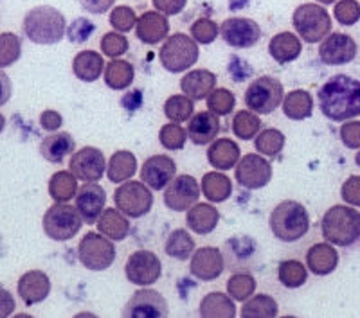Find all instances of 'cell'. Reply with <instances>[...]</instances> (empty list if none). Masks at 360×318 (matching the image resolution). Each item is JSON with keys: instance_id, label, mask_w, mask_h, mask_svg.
Returning <instances> with one entry per match:
<instances>
[{"instance_id": "cell-1", "label": "cell", "mask_w": 360, "mask_h": 318, "mask_svg": "<svg viewBox=\"0 0 360 318\" xmlns=\"http://www.w3.org/2000/svg\"><path fill=\"white\" fill-rule=\"evenodd\" d=\"M321 114L335 123H344L360 115V81L359 79L337 74L319 88Z\"/></svg>"}, {"instance_id": "cell-2", "label": "cell", "mask_w": 360, "mask_h": 318, "mask_svg": "<svg viewBox=\"0 0 360 318\" xmlns=\"http://www.w3.org/2000/svg\"><path fill=\"white\" fill-rule=\"evenodd\" d=\"M24 34L38 45H54L67 33V20L53 6H37L24 17Z\"/></svg>"}, {"instance_id": "cell-3", "label": "cell", "mask_w": 360, "mask_h": 318, "mask_svg": "<svg viewBox=\"0 0 360 318\" xmlns=\"http://www.w3.org/2000/svg\"><path fill=\"white\" fill-rule=\"evenodd\" d=\"M270 230L283 243H294L310 230V214L303 204L285 200L278 204L270 214Z\"/></svg>"}, {"instance_id": "cell-4", "label": "cell", "mask_w": 360, "mask_h": 318, "mask_svg": "<svg viewBox=\"0 0 360 318\" xmlns=\"http://www.w3.org/2000/svg\"><path fill=\"white\" fill-rule=\"evenodd\" d=\"M321 232L332 245H353L360 237V212L349 205H333L324 212Z\"/></svg>"}, {"instance_id": "cell-5", "label": "cell", "mask_w": 360, "mask_h": 318, "mask_svg": "<svg viewBox=\"0 0 360 318\" xmlns=\"http://www.w3.org/2000/svg\"><path fill=\"white\" fill-rule=\"evenodd\" d=\"M200 51L197 41L184 33H176L164 41L162 49L159 53L160 65L168 72L176 74L191 69L198 62Z\"/></svg>"}, {"instance_id": "cell-6", "label": "cell", "mask_w": 360, "mask_h": 318, "mask_svg": "<svg viewBox=\"0 0 360 318\" xmlns=\"http://www.w3.org/2000/svg\"><path fill=\"white\" fill-rule=\"evenodd\" d=\"M292 24L307 44H319L332 33V18L319 4L299 6L294 11Z\"/></svg>"}, {"instance_id": "cell-7", "label": "cell", "mask_w": 360, "mask_h": 318, "mask_svg": "<svg viewBox=\"0 0 360 318\" xmlns=\"http://www.w3.org/2000/svg\"><path fill=\"white\" fill-rule=\"evenodd\" d=\"M83 218L78 208L69 204H54L45 211L41 227L53 241H69L82 230Z\"/></svg>"}, {"instance_id": "cell-8", "label": "cell", "mask_w": 360, "mask_h": 318, "mask_svg": "<svg viewBox=\"0 0 360 318\" xmlns=\"http://www.w3.org/2000/svg\"><path fill=\"white\" fill-rule=\"evenodd\" d=\"M79 263L90 272H103L115 261V246L101 232H86L78 245Z\"/></svg>"}, {"instance_id": "cell-9", "label": "cell", "mask_w": 360, "mask_h": 318, "mask_svg": "<svg viewBox=\"0 0 360 318\" xmlns=\"http://www.w3.org/2000/svg\"><path fill=\"white\" fill-rule=\"evenodd\" d=\"M283 99H285V90H283L281 81L272 76L254 79L249 88L245 90V105L254 114H272L274 110H278Z\"/></svg>"}, {"instance_id": "cell-10", "label": "cell", "mask_w": 360, "mask_h": 318, "mask_svg": "<svg viewBox=\"0 0 360 318\" xmlns=\"http://www.w3.org/2000/svg\"><path fill=\"white\" fill-rule=\"evenodd\" d=\"M115 207L130 218H143L152 211L153 194L143 180L141 182H124L114 192Z\"/></svg>"}, {"instance_id": "cell-11", "label": "cell", "mask_w": 360, "mask_h": 318, "mask_svg": "<svg viewBox=\"0 0 360 318\" xmlns=\"http://www.w3.org/2000/svg\"><path fill=\"white\" fill-rule=\"evenodd\" d=\"M124 274L131 284L152 286L160 279L162 265H160L159 257L150 250H137L128 257Z\"/></svg>"}, {"instance_id": "cell-12", "label": "cell", "mask_w": 360, "mask_h": 318, "mask_svg": "<svg viewBox=\"0 0 360 318\" xmlns=\"http://www.w3.org/2000/svg\"><path fill=\"white\" fill-rule=\"evenodd\" d=\"M234 176L243 189L256 191V189L265 187L272 180V166L258 153H249L236 164V175Z\"/></svg>"}, {"instance_id": "cell-13", "label": "cell", "mask_w": 360, "mask_h": 318, "mask_svg": "<svg viewBox=\"0 0 360 318\" xmlns=\"http://www.w3.org/2000/svg\"><path fill=\"white\" fill-rule=\"evenodd\" d=\"M224 41L234 49H250L262 40V27L250 18L233 17L220 25Z\"/></svg>"}, {"instance_id": "cell-14", "label": "cell", "mask_w": 360, "mask_h": 318, "mask_svg": "<svg viewBox=\"0 0 360 318\" xmlns=\"http://www.w3.org/2000/svg\"><path fill=\"white\" fill-rule=\"evenodd\" d=\"M169 314L168 302L159 291L144 290L135 291L123 310L127 318H164Z\"/></svg>"}, {"instance_id": "cell-15", "label": "cell", "mask_w": 360, "mask_h": 318, "mask_svg": "<svg viewBox=\"0 0 360 318\" xmlns=\"http://www.w3.org/2000/svg\"><path fill=\"white\" fill-rule=\"evenodd\" d=\"M69 171L82 182H99L107 171V160L98 147H82L70 157Z\"/></svg>"}, {"instance_id": "cell-16", "label": "cell", "mask_w": 360, "mask_h": 318, "mask_svg": "<svg viewBox=\"0 0 360 318\" xmlns=\"http://www.w3.org/2000/svg\"><path fill=\"white\" fill-rule=\"evenodd\" d=\"M200 198V185L191 175H180L173 178L164 191V204L172 211L182 212L191 208Z\"/></svg>"}, {"instance_id": "cell-17", "label": "cell", "mask_w": 360, "mask_h": 318, "mask_svg": "<svg viewBox=\"0 0 360 318\" xmlns=\"http://www.w3.org/2000/svg\"><path fill=\"white\" fill-rule=\"evenodd\" d=\"M356 44L349 34L332 33L328 34L319 47V60L324 65H348L356 56Z\"/></svg>"}, {"instance_id": "cell-18", "label": "cell", "mask_w": 360, "mask_h": 318, "mask_svg": "<svg viewBox=\"0 0 360 318\" xmlns=\"http://www.w3.org/2000/svg\"><path fill=\"white\" fill-rule=\"evenodd\" d=\"M105 205H107V192L101 185H98V182H85V185H82L76 192V208L85 223H98Z\"/></svg>"}, {"instance_id": "cell-19", "label": "cell", "mask_w": 360, "mask_h": 318, "mask_svg": "<svg viewBox=\"0 0 360 318\" xmlns=\"http://www.w3.org/2000/svg\"><path fill=\"white\" fill-rule=\"evenodd\" d=\"M224 256L214 246H204L198 249L197 252L191 256V263H189V272L193 277H197L198 281H214L224 274Z\"/></svg>"}, {"instance_id": "cell-20", "label": "cell", "mask_w": 360, "mask_h": 318, "mask_svg": "<svg viewBox=\"0 0 360 318\" xmlns=\"http://www.w3.org/2000/svg\"><path fill=\"white\" fill-rule=\"evenodd\" d=\"M176 164L172 157L153 155L143 164L141 180L153 191H162L175 178Z\"/></svg>"}, {"instance_id": "cell-21", "label": "cell", "mask_w": 360, "mask_h": 318, "mask_svg": "<svg viewBox=\"0 0 360 318\" xmlns=\"http://www.w3.org/2000/svg\"><path fill=\"white\" fill-rule=\"evenodd\" d=\"M17 290L18 297L24 300L25 306H33V304H38V302L49 297L51 279L41 270H31L18 279Z\"/></svg>"}, {"instance_id": "cell-22", "label": "cell", "mask_w": 360, "mask_h": 318, "mask_svg": "<svg viewBox=\"0 0 360 318\" xmlns=\"http://www.w3.org/2000/svg\"><path fill=\"white\" fill-rule=\"evenodd\" d=\"M169 22L160 11H146L137 18L135 34L143 44L155 45L168 38Z\"/></svg>"}, {"instance_id": "cell-23", "label": "cell", "mask_w": 360, "mask_h": 318, "mask_svg": "<svg viewBox=\"0 0 360 318\" xmlns=\"http://www.w3.org/2000/svg\"><path fill=\"white\" fill-rule=\"evenodd\" d=\"M218 131H220V119L213 112H198L189 119L188 135L191 143H195L197 146L213 143Z\"/></svg>"}, {"instance_id": "cell-24", "label": "cell", "mask_w": 360, "mask_h": 318, "mask_svg": "<svg viewBox=\"0 0 360 318\" xmlns=\"http://www.w3.org/2000/svg\"><path fill=\"white\" fill-rule=\"evenodd\" d=\"M307 266L314 275H330L339 266V252L332 243H317L307 252Z\"/></svg>"}, {"instance_id": "cell-25", "label": "cell", "mask_w": 360, "mask_h": 318, "mask_svg": "<svg viewBox=\"0 0 360 318\" xmlns=\"http://www.w3.org/2000/svg\"><path fill=\"white\" fill-rule=\"evenodd\" d=\"M214 86H217V76L211 70L205 69L191 70L180 79V88L193 101L207 99V95L213 92Z\"/></svg>"}, {"instance_id": "cell-26", "label": "cell", "mask_w": 360, "mask_h": 318, "mask_svg": "<svg viewBox=\"0 0 360 318\" xmlns=\"http://www.w3.org/2000/svg\"><path fill=\"white\" fill-rule=\"evenodd\" d=\"M240 146L231 139H218L207 150V160L218 171L233 169L240 162Z\"/></svg>"}, {"instance_id": "cell-27", "label": "cell", "mask_w": 360, "mask_h": 318, "mask_svg": "<svg viewBox=\"0 0 360 318\" xmlns=\"http://www.w3.org/2000/svg\"><path fill=\"white\" fill-rule=\"evenodd\" d=\"M301 51H303L301 40H299L295 34L288 33V31L272 37V40H270L269 44L270 56L274 58L278 63H281V65L295 62V60L301 56Z\"/></svg>"}, {"instance_id": "cell-28", "label": "cell", "mask_w": 360, "mask_h": 318, "mask_svg": "<svg viewBox=\"0 0 360 318\" xmlns=\"http://www.w3.org/2000/svg\"><path fill=\"white\" fill-rule=\"evenodd\" d=\"M218 221H220V214L211 204H195L191 208H188V214H186V223L189 229L200 236L213 232Z\"/></svg>"}, {"instance_id": "cell-29", "label": "cell", "mask_w": 360, "mask_h": 318, "mask_svg": "<svg viewBox=\"0 0 360 318\" xmlns=\"http://www.w3.org/2000/svg\"><path fill=\"white\" fill-rule=\"evenodd\" d=\"M72 135L67 131H58V133L45 137L40 144V153L47 162L51 164H62L65 157H69L74 151Z\"/></svg>"}, {"instance_id": "cell-30", "label": "cell", "mask_w": 360, "mask_h": 318, "mask_svg": "<svg viewBox=\"0 0 360 318\" xmlns=\"http://www.w3.org/2000/svg\"><path fill=\"white\" fill-rule=\"evenodd\" d=\"M72 72L78 79L92 83L105 72V60L96 51H82L72 60Z\"/></svg>"}, {"instance_id": "cell-31", "label": "cell", "mask_w": 360, "mask_h": 318, "mask_svg": "<svg viewBox=\"0 0 360 318\" xmlns=\"http://www.w3.org/2000/svg\"><path fill=\"white\" fill-rule=\"evenodd\" d=\"M98 230L112 241H123L130 234V221L119 208H105L98 220Z\"/></svg>"}, {"instance_id": "cell-32", "label": "cell", "mask_w": 360, "mask_h": 318, "mask_svg": "<svg viewBox=\"0 0 360 318\" xmlns=\"http://www.w3.org/2000/svg\"><path fill=\"white\" fill-rule=\"evenodd\" d=\"M202 192H204L205 200L213 201V204H224L233 194V182L224 173H205L202 178Z\"/></svg>"}, {"instance_id": "cell-33", "label": "cell", "mask_w": 360, "mask_h": 318, "mask_svg": "<svg viewBox=\"0 0 360 318\" xmlns=\"http://www.w3.org/2000/svg\"><path fill=\"white\" fill-rule=\"evenodd\" d=\"M200 317L204 318H234L236 317V306L233 297H227L220 291L207 293L200 302Z\"/></svg>"}, {"instance_id": "cell-34", "label": "cell", "mask_w": 360, "mask_h": 318, "mask_svg": "<svg viewBox=\"0 0 360 318\" xmlns=\"http://www.w3.org/2000/svg\"><path fill=\"white\" fill-rule=\"evenodd\" d=\"M137 171V159L130 151H115L107 166V176L114 184L127 182Z\"/></svg>"}, {"instance_id": "cell-35", "label": "cell", "mask_w": 360, "mask_h": 318, "mask_svg": "<svg viewBox=\"0 0 360 318\" xmlns=\"http://www.w3.org/2000/svg\"><path fill=\"white\" fill-rule=\"evenodd\" d=\"M283 112L292 121H303L314 112V99L307 90H292L283 99Z\"/></svg>"}, {"instance_id": "cell-36", "label": "cell", "mask_w": 360, "mask_h": 318, "mask_svg": "<svg viewBox=\"0 0 360 318\" xmlns=\"http://www.w3.org/2000/svg\"><path fill=\"white\" fill-rule=\"evenodd\" d=\"M78 192V178L70 171H58L49 180V194L58 204H67Z\"/></svg>"}, {"instance_id": "cell-37", "label": "cell", "mask_w": 360, "mask_h": 318, "mask_svg": "<svg viewBox=\"0 0 360 318\" xmlns=\"http://www.w3.org/2000/svg\"><path fill=\"white\" fill-rule=\"evenodd\" d=\"M135 70L131 63L124 62V60H112L107 67H105V85L112 90H124L134 83Z\"/></svg>"}, {"instance_id": "cell-38", "label": "cell", "mask_w": 360, "mask_h": 318, "mask_svg": "<svg viewBox=\"0 0 360 318\" xmlns=\"http://www.w3.org/2000/svg\"><path fill=\"white\" fill-rule=\"evenodd\" d=\"M195 252V239L184 229H176L166 239V253L179 261H188Z\"/></svg>"}, {"instance_id": "cell-39", "label": "cell", "mask_w": 360, "mask_h": 318, "mask_svg": "<svg viewBox=\"0 0 360 318\" xmlns=\"http://www.w3.org/2000/svg\"><path fill=\"white\" fill-rule=\"evenodd\" d=\"M278 302L270 295H256L242 306L243 318H274L278 317Z\"/></svg>"}, {"instance_id": "cell-40", "label": "cell", "mask_w": 360, "mask_h": 318, "mask_svg": "<svg viewBox=\"0 0 360 318\" xmlns=\"http://www.w3.org/2000/svg\"><path fill=\"white\" fill-rule=\"evenodd\" d=\"M278 279L285 288H288V290L301 288L308 279L307 266H304L303 263L295 261V259L283 261L281 265L278 266Z\"/></svg>"}, {"instance_id": "cell-41", "label": "cell", "mask_w": 360, "mask_h": 318, "mask_svg": "<svg viewBox=\"0 0 360 318\" xmlns=\"http://www.w3.org/2000/svg\"><path fill=\"white\" fill-rule=\"evenodd\" d=\"M262 130V121L252 110H240L233 119V133L240 140H250Z\"/></svg>"}, {"instance_id": "cell-42", "label": "cell", "mask_w": 360, "mask_h": 318, "mask_svg": "<svg viewBox=\"0 0 360 318\" xmlns=\"http://www.w3.org/2000/svg\"><path fill=\"white\" fill-rule=\"evenodd\" d=\"M195 112V102L188 95H172L168 101L164 102V115L172 123H186L193 117Z\"/></svg>"}, {"instance_id": "cell-43", "label": "cell", "mask_w": 360, "mask_h": 318, "mask_svg": "<svg viewBox=\"0 0 360 318\" xmlns=\"http://www.w3.org/2000/svg\"><path fill=\"white\" fill-rule=\"evenodd\" d=\"M254 146H256L258 153H262V155L278 157L283 147H285V135L279 130H276V128H269V130H263L256 137Z\"/></svg>"}, {"instance_id": "cell-44", "label": "cell", "mask_w": 360, "mask_h": 318, "mask_svg": "<svg viewBox=\"0 0 360 318\" xmlns=\"http://www.w3.org/2000/svg\"><path fill=\"white\" fill-rule=\"evenodd\" d=\"M22 56V40L13 33L0 34V69L11 67Z\"/></svg>"}, {"instance_id": "cell-45", "label": "cell", "mask_w": 360, "mask_h": 318, "mask_svg": "<svg viewBox=\"0 0 360 318\" xmlns=\"http://www.w3.org/2000/svg\"><path fill=\"white\" fill-rule=\"evenodd\" d=\"M256 291V281L250 274H234L227 281V293L233 300H249Z\"/></svg>"}, {"instance_id": "cell-46", "label": "cell", "mask_w": 360, "mask_h": 318, "mask_svg": "<svg viewBox=\"0 0 360 318\" xmlns=\"http://www.w3.org/2000/svg\"><path fill=\"white\" fill-rule=\"evenodd\" d=\"M159 140L160 144L169 151L182 150L186 140H188V131L180 126V123L164 124L159 131Z\"/></svg>"}, {"instance_id": "cell-47", "label": "cell", "mask_w": 360, "mask_h": 318, "mask_svg": "<svg viewBox=\"0 0 360 318\" xmlns=\"http://www.w3.org/2000/svg\"><path fill=\"white\" fill-rule=\"evenodd\" d=\"M234 105H236V99L234 94L227 88H214L211 94L207 95V108L209 112L220 115H229L234 110Z\"/></svg>"}, {"instance_id": "cell-48", "label": "cell", "mask_w": 360, "mask_h": 318, "mask_svg": "<svg viewBox=\"0 0 360 318\" xmlns=\"http://www.w3.org/2000/svg\"><path fill=\"white\" fill-rule=\"evenodd\" d=\"M218 34H220V27H218L213 20H209V18H198L197 22H193L191 38L195 41H198V44H213L218 38Z\"/></svg>"}, {"instance_id": "cell-49", "label": "cell", "mask_w": 360, "mask_h": 318, "mask_svg": "<svg viewBox=\"0 0 360 318\" xmlns=\"http://www.w3.org/2000/svg\"><path fill=\"white\" fill-rule=\"evenodd\" d=\"M333 15L340 25H355L360 20V4L356 0H339Z\"/></svg>"}, {"instance_id": "cell-50", "label": "cell", "mask_w": 360, "mask_h": 318, "mask_svg": "<svg viewBox=\"0 0 360 318\" xmlns=\"http://www.w3.org/2000/svg\"><path fill=\"white\" fill-rule=\"evenodd\" d=\"M110 25L119 33H130L131 29L137 25L135 11L128 6H119L110 13Z\"/></svg>"}, {"instance_id": "cell-51", "label": "cell", "mask_w": 360, "mask_h": 318, "mask_svg": "<svg viewBox=\"0 0 360 318\" xmlns=\"http://www.w3.org/2000/svg\"><path fill=\"white\" fill-rule=\"evenodd\" d=\"M101 51L105 56L112 58V60H115V58H119V56H123V54L128 51L127 37H123V34L119 33V31L107 33L105 37L101 38Z\"/></svg>"}, {"instance_id": "cell-52", "label": "cell", "mask_w": 360, "mask_h": 318, "mask_svg": "<svg viewBox=\"0 0 360 318\" xmlns=\"http://www.w3.org/2000/svg\"><path fill=\"white\" fill-rule=\"evenodd\" d=\"M96 31V25L86 18H76L72 24L67 27V37L72 44H85Z\"/></svg>"}, {"instance_id": "cell-53", "label": "cell", "mask_w": 360, "mask_h": 318, "mask_svg": "<svg viewBox=\"0 0 360 318\" xmlns=\"http://www.w3.org/2000/svg\"><path fill=\"white\" fill-rule=\"evenodd\" d=\"M340 140L349 150H360V121H348L340 126Z\"/></svg>"}, {"instance_id": "cell-54", "label": "cell", "mask_w": 360, "mask_h": 318, "mask_svg": "<svg viewBox=\"0 0 360 318\" xmlns=\"http://www.w3.org/2000/svg\"><path fill=\"white\" fill-rule=\"evenodd\" d=\"M342 200L353 207H360V176H349L340 189Z\"/></svg>"}, {"instance_id": "cell-55", "label": "cell", "mask_w": 360, "mask_h": 318, "mask_svg": "<svg viewBox=\"0 0 360 318\" xmlns=\"http://www.w3.org/2000/svg\"><path fill=\"white\" fill-rule=\"evenodd\" d=\"M188 0H153V8L160 11L162 15H179L186 8Z\"/></svg>"}, {"instance_id": "cell-56", "label": "cell", "mask_w": 360, "mask_h": 318, "mask_svg": "<svg viewBox=\"0 0 360 318\" xmlns=\"http://www.w3.org/2000/svg\"><path fill=\"white\" fill-rule=\"evenodd\" d=\"M63 124V117L56 110H45L40 115V126L45 131H56Z\"/></svg>"}, {"instance_id": "cell-57", "label": "cell", "mask_w": 360, "mask_h": 318, "mask_svg": "<svg viewBox=\"0 0 360 318\" xmlns=\"http://www.w3.org/2000/svg\"><path fill=\"white\" fill-rule=\"evenodd\" d=\"M15 307H17V304H15L13 295L6 290L4 286H0V318L11 317Z\"/></svg>"}, {"instance_id": "cell-58", "label": "cell", "mask_w": 360, "mask_h": 318, "mask_svg": "<svg viewBox=\"0 0 360 318\" xmlns=\"http://www.w3.org/2000/svg\"><path fill=\"white\" fill-rule=\"evenodd\" d=\"M114 2L115 0H79L83 9L92 13V15H101V13L108 11L114 6Z\"/></svg>"}, {"instance_id": "cell-59", "label": "cell", "mask_w": 360, "mask_h": 318, "mask_svg": "<svg viewBox=\"0 0 360 318\" xmlns=\"http://www.w3.org/2000/svg\"><path fill=\"white\" fill-rule=\"evenodd\" d=\"M13 86L11 79H9L8 74L4 70H0V106L8 105V101L11 99Z\"/></svg>"}, {"instance_id": "cell-60", "label": "cell", "mask_w": 360, "mask_h": 318, "mask_svg": "<svg viewBox=\"0 0 360 318\" xmlns=\"http://www.w3.org/2000/svg\"><path fill=\"white\" fill-rule=\"evenodd\" d=\"M4 128H6V117L2 114H0V133L4 131Z\"/></svg>"}, {"instance_id": "cell-61", "label": "cell", "mask_w": 360, "mask_h": 318, "mask_svg": "<svg viewBox=\"0 0 360 318\" xmlns=\"http://www.w3.org/2000/svg\"><path fill=\"white\" fill-rule=\"evenodd\" d=\"M317 2H321V4H335L337 0H317Z\"/></svg>"}, {"instance_id": "cell-62", "label": "cell", "mask_w": 360, "mask_h": 318, "mask_svg": "<svg viewBox=\"0 0 360 318\" xmlns=\"http://www.w3.org/2000/svg\"><path fill=\"white\" fill-rule=\"evenodd\" d=\"M355 164L360 168V151H359V153H356V157H355Z\"/></svg>"}]
</instances>
